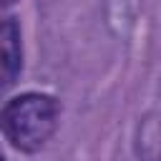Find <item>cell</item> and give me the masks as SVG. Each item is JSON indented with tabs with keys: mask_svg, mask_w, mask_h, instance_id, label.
<instances>
[{
	"mask_svg": "<svg viewBox=\"0 0 161 161\" xmlns=\"http://www.w3.org/2000/svg\"><path fill=\"white\" fill-rule=\"evenodd\" d=\"M5 138L20 151H38L58 128V103L45 93H23L0 111Z\"/></svg>",
	"mask_w": 161,
	"mask_h": 161,
	"instance_id": "6da1fadb",
	"label": "cell"
},
{
	"mask_svg": "<svg viewBox=\"0 0 161 161\" xmlns=\"http://www.w3.org/2000/svg\"><path fill=\"white\" fill-rule=\"evenodd\" d=\"M23 65L20 28L15 20H0V91L10 88Z\"/></svg>",
	"mask_w": 161,
	"mask_h": 161,
	"instance_id": "7a4b0ae2",
	"label": "cell"
},
{
	"mask_svg": "<svg viewBox=\"0 0 161 161\" xmlns=\"http://www.w3.org/2000/svg\"><path fill=\"white\" fill-rule=\"evenodd\" d=\"M0 161H5V158H3V156H0Z\"/></svg>",
	"mask_w": 161,
	"mask_h": 161,
	"instance_id": "277c9868",
	"label": "cell"
},
{
	"mask_svg": "<svg viewBox=\"0 0 161 161\" xmlns=\"http://www.w3.org/2000/svg\"><path fill=\"white\" fill-rule=\"evenodd\" d=\"M15 0H0V8H5V5H13Z\"/></svg>",
	"mask_w": 161,
	"mask_h": 161,
	"instance_id": "3957f363",
	"label": "cell"
}]
</instances>
